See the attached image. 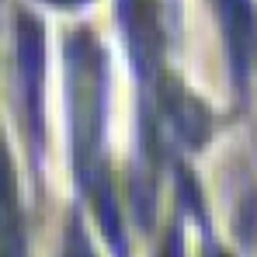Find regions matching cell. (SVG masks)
Returning <instances> with one entry per match:
<instances>
[{
  "label": "cell",
  "instance_id": "6da1fadb",
  "mask_svg": "<svg viewBox=\"0 0 257 257\" xmlns=\"http://www.w3.org/2000/svg\"><path fill=\"white\" fill-rule=\"evenodd\" d=\"M66 94H70V150H73V171L80 181V191L94 205L115 257H125L122 215L104 160L108 63H104V49L94 42L90 32H73L66 42Z\"/></svg>",
  "mask_w": 257,
  "mask_h": 257
},
{
  "label": "cell",
  "instance_id": "7a4b0ae2",
  "mask_svg": "<svg viewBox=\"0 0 257 257\" xmlns=\"http://www.w3.org/2000/svg\"><path fill=\"white\" fill-rule=\"evenodd\" d=\"M14 42H18V70H21V87H25V115H28V132H32V150L39 153V139H42V70H45L39 21L28 18V14H18Z\"/></svg>",
  "mask_w": 257,
  "mask_h": 257
},
{
  "label": "cell",
  "instance_id": "3957f363",
  "mask_svg": "<svg viewBox=\"0 0 257 257\" xmlns=\"http://www.w3.org/2000/svg\"><path fill=\"white\" fill-rule=\"evenodd\" d=\"M219 28L226 39V56L236 87H247L257 63V7L254 0H215Z\"/></svg>",
  "mask_w": 257,
  "mask_h": 257
},
{
  "label": "cell",
  "instance_id": "277c9868",
  "mask_svg": "<svg viewBox=\"0 0 257 257\" xmlns=\"http://www.w3.org/2000/svg\"><path fill=\"white\" fill-rule=\"evenodd\" d=\"M0 257H25V226L7 146L0 139Z\"/></svg>",
  "mask_w": 257,
  "mask_h": 257
},
{
  "label": "cell",
  "instance_id": "5b68a950",
  "mask_svg": "<svg viewBox=\"0 0 257 257\" xmlns=\"http://www.w3.org/2000/svg\"><path fill=\"white\" fill-rule=\"evenodd\" d=\"M63 257H94V247H90V240H87L84 222H80V219H70V222H66Z\"/></svg>",
  "mask_w": 257,
  "mask_h": 257
},
{
  "label": "cell",
  "instance_id": "8992f818",
  "mask_svg": "<svg viewBox=\"0 0 257 257\" xmlns=\"http://www.w3.org/2000/svg\"><path fill=\"white\" fill-rule=\"evenodd\" d=\"M49 7H59V11H77V7H87L90 0H42Z\"/></svg>",
  "mask_w": 257,
  "mask_h": 257
},
{
  "label": "cell",
  "instance_id": "52a82bcc",
  "mask_svg": "<svg viewBox=\"0 0 257 257\" xmlns=\"http://www.w3.org/2000/svg\"><path fill=\"white\" fill-rule=\"evenodd\" d=\"M205 257H229L222 247H215V243H209V250H205Z\"/></svg>",
  "mask_w": 257,
  "mask_h": 257
}]
</instances>
